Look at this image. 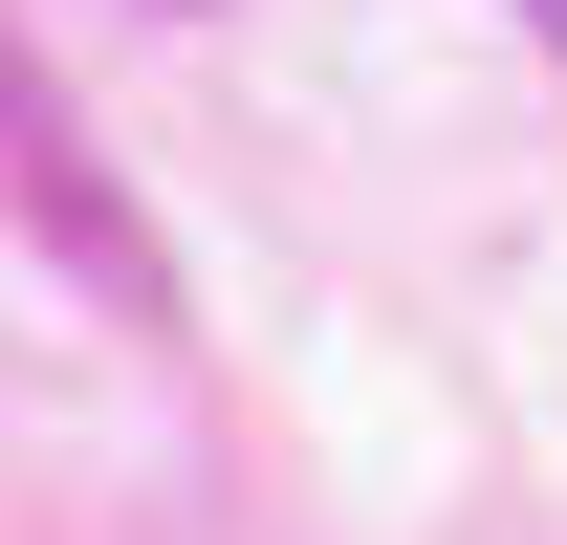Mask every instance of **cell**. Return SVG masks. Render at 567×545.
<instances>
[{"instance_id":"1","label":"cell","mask_w":567,"mask_h":545,"mask_svg":"<svg viewBox=\"0 0 567 545\" xmlns=\"http://www.w3.org/2000/svg\"><path fill=\"white\" fill-rule=\"evenodd\" d=\"M524 22H546V44H567V0H524Z\"/></svg>"}]
</instances>
